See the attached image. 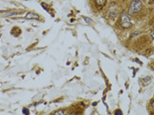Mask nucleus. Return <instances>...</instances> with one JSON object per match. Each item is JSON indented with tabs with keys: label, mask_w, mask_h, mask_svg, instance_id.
<instances>
[{
	"label": "nucleus",
	"mask_w": 154,
	"mask_h": 115,
	"mask_svg": "<svg viewBox=\"0 0 154 115\" xmlns=\"http://www.w3.org/2000/svg\"><path fill=\"white\" fill-rule=\"evenodd\" d=\"M141 8H142V2L140 1V0H134V1L130 3L128 12L130 15H134V14H136V13L140 12Z\"/></svg>",
	"instance_id": "nucleus-1"
},
{
	"label": "nucleus",
	"mask_w": 154,
	"mask_h": 115,
	"mask_svg": "<svg viewBox=\"0 0 154 115\" xmlns=\"http://www.w3.org/2000/svg\"><path fill=\"white\" fill-rule=\"evenodd\" d=\"M120 24H121V26H122L123 28H125V29L131 27V21H130L128 15H127L124 11L121 12V15H120Z\"/></svg>",
	"instance_id": "nucleus-2"
},
{
	"label": "nucleus",
	"mask_w": 154,
	"mask_h": 115,
	"mask_svg": "<svg viewBox=\"0 0 154 115\" xmlns=\"http://www.w3.org/2000/svg\"><path fill=\"white\" fill-rule=\"evenodd\" d=\"M117 14H119V11H117V9L116 8H114V9H110L109 12V16L110 18H116Z\"/></svg>",
	"instance_id": "nucleus-3"
},
{
	"label": "nucleus",
	"mask_w": 154,
	"mask_h": 115,
	"mask_svg": "<svg viewBox=\"0 0 154 115\" xmlns=\"http://www.w3.org/2000/svg\"><path fill=\"white\" fill-rule=\"evenodd\" d=\"M27 19H34V20H37V19H39V16L37 14H35V13H28L27 14Z\"/></svg>",
	"instance_id": "nucleus-4"
},
{
	"label": "nucleus",
	"mask_w": 154,
	"mask_h": 115,
	"mask_svg": "<svg viewBox=\"0 0 154 115\" xmlns=\"http://www.w3.org/2000/svg\"><path fill=\"white\" fill-rule=\"evenodd\" d=\"M53 115H68V113L65 110H57L53 113Z\"/></svg>",
	"instance_id": "nucleus-5"
},
{
	"label": "nucleus",
	"mask_w": 154,
	"mask_h": 115,
	"mask_svg": "<svg viewBox=\"0 0 154 115\" xmlns=\"http://www.w3.org/2000/svg\"><path fill=\"white\" fill-rule=\"evenodd\" d=\"M106 1V0H96V4L97 6H103V5H104Z\"/></svg>",
	"instance_id": "nucleus-6"
},
{
	"label": "nucleus",
	"mask_w": 154,
	"mask_h": 115,
	"mask_svg": "<svg viewBox=\"0 0 154 115\" xmlns=\"http://www.w3.org/2000/svg\"><path fill=\"white\" fill-rule=\"evenodd\" d=\"M150 80H151V78H150L149 77H144L143 78V81H144V84H147V83H149V81H150Z\"/></svg>",
	"instance_id": "nucleus-7"
},
{
	"label": "nucleus",
	"mask_w": 154,
	"mask_h": 115,
	"mask_svg": "<svg viewBox=\"0 0 154 115\" xmlns=\"http://www.w3.org/2000/svg\"><path fill=\"white\" fill-rule=\"evenodd\" d=\"M23 113H24L25 115H29V114H30V111H29L28 108L24 107V108H23Z\"/></svg>",
	"instance_id": "nucleus-8"
},
{
	"label": "nucleus",
	"mask_w": 154,
	"mask_h": 115,
	"mask_svg": "<svg viewBox=\"0 0 154 115\" xmlns=\"http://www.w3.org/2000/svg\"><path fill=\"white\" fill-rule=\"evenodd\" d=\"M116 115H122V112H121V110H116Z\"/></svg>",
	"instance_id": "nucleus-9"
},
{
	"label": "nucleus",
	"mask_w": 154,
	"mask_h": 115,
	"mask_svg": "<svg viewBox=\"0 0 154 115\" xmlns=\"http://www.w3.org/2000/svg\"><path fill=\"white\" fill-rule=\"evenodd\" d=\"M85 21H86L87 23H91V20H90L88 18H85Z\"/></svg>",
	"instance_id": "nucleus-10"
},
{
	"label": "nucleus",
	"mask_w": 154,
	"mask_h": 115,
	"mask_svg": "<svg viewBox=\"0 0 154 115\" xmlns=\"http://www.w3.org/2000/svg\"><path fill=\"white\" fill-rule=\"evenodd\" d=\"M150 34H151V38L154 39V31H151V32H150Z\"/></svg>",
	"instance_id": "nucleus-11"
},
{
	"label": "nucleus",
	"mask_w": 154,
	"mask_h": 115,
	"mask_svg": "<svg viewBox=\"0 0 154 115\" xmlns=\"http://www.w3.org/2000/svg\"><path fill=\"white\" fill-rule=\"evenodd\" d=\"M151 107H152V109L154 110V102L152 103V105H151Z\"/></svg>",
	"instance_id": "nucleus-12"
},
{
	"label": "nucleus",
	"mask_w": 154,
	"mask_h": 115,
	"mask_svg": "<svg viewBox=\"0 0 154 115\" xmlns=\"http://www.w3.org/2000/svg\"><path fill=\"white\" fill-rule=\"evenodd\" d=\"M145 1H148V2H150V1H153V0H145Z\"/></svg>",
	"instance_id": "nucleus-13"
},
{
	"label": "nucleus",
	"mask_w": 154,
	"mask_h": 115,
	"mask_svg": "<svg viewBox=\"0 0 154 115\" xmlns=\"http://www.w3.org/2000/svg\"><path fill=\"white\" fill-rule=\"evenodd\" d=\"M71 115H78V114H76V113H72Z\"/></svg>",
	"instance_id": "nucleus-14"
}]
</instances>
